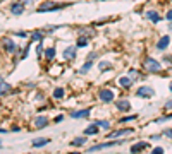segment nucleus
<instances>
[{"mask_svg": "<svg viewBox=\"0 0 172 154\" xmlns=\"http://www.w3.org/2000/svg\"><path fill=\"white\" fill-rule=\"evenodd\" d=\"M85 46H88V38L86 36L78 38V41H76V48H85Z\"/></svg>", "mask_w": 172, "mask_h": 154, "instance_id": "obj_24", "label": "nucleus"}, {"mask_svg": "<svg viewBox=\"0 0 172 154\" xmlns=\"http://www.w3.org/2000/svg\"><path fill=\"white\" fill-rule=\"evenodd\" d=\"M10 91H12L10 84H9V82H3V80H0V98L5 96V94H9Z\"/></svg>", "mask_w": 172, "mask_h": 154, "instance_id": "obj_14", "label": "nucleus"}, {"mask_svg": "<svg viewBox=\"0 0 172 154\" xmlns=\"http://www.w3.org/2000/svg\"><path fill=\"white\" fill-rule=\"evenodd\" d=\"M169 29H170V31H172V21H170V24H169Z\"/></svg>", "mask_w": 172, "mask_h": 154, "instance_id": "obj_43", "label": "nucleus"}, {"mask_svg": "<svg viewBox=\"0 0 172 154\" xmlns=\"http://www.w3.org/2000/svg\"><path fill=\"white\" fill-rule=\"evenodd\" d=\"M88 116H90V108L78 110V111H72L71 113V118H88Z\"/></svg>", "mask_w": 172, "mask_h": 154, "instance_id": "obj_10", "label": "nucleus"}, {"mask_svg": "<svg viewBox=\"0 0 172 154\" xmlns=\"http://www.w3.org/2000/svg\"><path fill=\"white\" fill-rule=\"evenodd\" d=\"M152 152H153V154H162V152H164V149H162V147H155Z\"/></svg>", "mask_w": 172, "mask_h": 154, "instance_id": "obj_34", "label": "nucleus"}, {"mask_svg": "<svg viewBox=\"0 0 172 154\" xmlns=\"http://www.w3.org/2000/svg\"><path fill=\"white\" fill-rule=\"evenodd\" d=\"M64 7H67V5H57L55 2H43V3H40L38 7H36V10L38 12H53V10H60V9H64Z\"/></svg>", "mask_w": 172, "mask_h": 154, "instance_id": "obj_1", "label": "nucleus"}, {"mask_svg": "<svg viewBox=\"0 0 172 154\" xmlns=\"http://www.w3.org/2000/svg\"><path fill=\"white\" fill-rule=\"evenodd\" d=\"M138 116L136 115H131V116H124L122 120H120V123H127V122H133V120H136Z\"/></svg>", "mask_w": 172, "mask_h": 154, "instance_id": "obj_30", "label": "nucleus"}, {"mask_svg": "<svg viewBox=\"0 0 172 154\" xmlns=\"http://www.w3.org/2000/svg\"><path fill=\"white\" fill-rule=\"evenodd\" d=\"M62 57H64V60H74L76 58V46H67L64 50V53H62Z\"/></svg>", "mask_w": 172, "mask_h": 154, "instance_id": "obj_8", "label": "nucleus"}, {"mask_svg": "<svg viewBox=\"0 0 172 154\" xmlns=\"http://www.w3.org/2000/svg\"><path fill=\"white\" fill-rule=\"evenodd\" d=\"M0 147H2V141H0Z\"/></svg>", "mask_w": 172, "mask_h": 154, "instance_id": "obj_45", "label": "nucleus"}, {"mask_svg": "<svg viewBox=\"0 0 172 154\" xmlns=\"http://www.w3.org/2000/svg\"><path fill=\"white\" fill-rule=\"evenodd\" d=\"M31 2H33V0H23V3H24V5H29Z\"/></svg>", "mask_w": 172, "mask_h": 154, "instance_id": "obj_41", "label": "nucleus"}, {"mask_svg": "<svg viewBox=\"0 0 172 154\" xmlns=\"http://www.w3.org/2000/svg\"><path fill=\"white\" fill-rule=\"evenodd\" d=\"M97 134H98V125L97 123H91V125L85 130V135H97Z\"/></svg>", "mask_w": 172, "mask_h": 154, "instance_id": "obj_21", "label": "nucleus"}, {"mask_svg": "<svg viewBox=\"0 0 172 154\" xmlns=\"http://www.w3.org/2000/svg\"><path fill=\"white\" fill-rule=\"evenodd\" d=\"M165 19H167V21H172V9L169 10V12H167V16H165Z\"/></svg>", "mask_w": 172, "mask_h": 154, "instance_id": "obj_35", "label": "nucleus"}, {"mask_svg": "<svg viewBox=\"0 0 172 154\" xmlns=\"http://www.w3.org/2000/svg\"><path fill=\"white\" fill-rule=\"evenodd\" d=\"M172 115H165V116H160V118H157V123H162V122H167V120H170Z\"/></svg>", "mask_w": 172, "mask_h": 154, "instance_id": "obj_32", "label": "nucleus"}, {"mask_svg": "<svg viewBox=\"0 0 172 154\" xmlns=\"http://www.w3.org/2000/svg\"><path fill=\"white\" fill-rule=\"evenodd\" d=\"M50 142V139H36L33 141V147H42V146H47Z\"/></svg>", "mask_w": 172, "mask_h": 154, "instance_id": "obj_23", "label": "nucleus"}, {"mask_svg": "<svg viewBox=\"0 0 172 154\" xmlns=\"http://www.w3.org/2000/svg\"><path fill=\"white\" fill-rule=\"evenodd\" d=\"M131 84H133V79H131V77H120V79H119V86H120V87H126V89H129Z\"/></svg>", "mask_w": 172, "mask_h": 154, "instance_id": "obj_18", "label": "nucleus"}, {"mask_svg": "<svg viewBox=\"0 0 172 154\" xmlns=\"http://www.w3.org/2000/svg\"><path fill=\"white\" fill-rule=\"evenodd\" d=\"M136 96L138 98H152V96H155V91L150 86H141V87H138Z\"/></svg>", "mask_w": 172, "mask_h": 154, "instance_id": "obj_4", "label": "nucleus"}, {"mask_svg": "<svg viewBox=\"0 0 172 154\" xmlns=\"http://www.w3.org/2000/svg\"><path fill=\"white\" fill-rule=\"evenodd\" d=\"M169 45H170V38H169V36H162V38L158 39V43H157V48H158V50H165Z\"/></svg>", "mask_w": 172, "mask_h": 154, "instance_id": "obj_13", "label": "nucleus"}, {"mask_svg": "<svg viewBox=\"0 0 172 154\" xmlns=\"http://www.w3.org/2000/svg\"><path fill=\"white\" fill-rule=\"evenodd\" d=\"M129 134H133V128H120V130L108 134V139H115V137H120V135H129Z\"/></svg>", "mask_w": 172, "mask_h": 154, "instance_id": "obj_9", "label": "nucleus"}, {"mask_svg": "<svg viewBox=\"0 0 172 154\" xmlns=\"http://www.w3.org/2000/svg\"><path fill=\"white\" fill-rule=\"evenodd\" d=\"M164 60H167V62H170V64H172V57H170V55H165V57H164Z\"/></svg>", "mask_w": 172, "mask_h": 154, "instance_id": "obj_39", "label": "nucleus"}, {"mask_svg": "<svg viewBox=\"0 0 172 154\" xmlns=\"http://www.w3.org/2000/svg\"><path fill=\"white\" fill-rule=\"evenodd\" d=\"M129 77L133 80H138V79H141V74H138V70H134V69H133V70H129Z\"/></svg>", "mask_w": 172, "mask_h": 154, "instance_id": "obj_29", "label": "nucleus"}, {"mask_svg": "<svg viewBox=\"0 0 172 154\" xmlns=\"http://www.w3.org/2000/svg\"><path fill=\"white\" fill-rule=\"evenodd\" d=\"M98 98H100L102 103H110L114 101V91L108 89V87H103V89L98 91Z\"/></svg>", "mask_w": 172, "mask_h": 154, "instance_id": "obj_2", "label": "nucleus"}, {"mask_svg": "<svg viewBox=\"0 0 172 154\" xmlns=\"http://www.w3.org/2000/svg\"><path fill=\"white\" fill-rule=\"evenodd\" d=\"M95 57H97V53H90L88 55V60H95Z\"/></svg>", "mask_w": 172, "mask_h": 154, "instance_id": "obj_38", "label": "nucleus"}, {"mask_svg": "<svg viewBox=\"0 0 172 154\" xmlns=\"http://www.w3.org/2000/svg\"><path fill=\"white\" fill-rule=\"evenodd\" d=\"M53 98H55V100H62V98H64V89H62V87H55V89H53Z\"/></svg>", "mask_w": 172, "mask_h": 154, "instance_id": "obj_27", "label": "nucleus"}, {"mask_svg": "<svg viewBox=\"0 0 172 154\" xmlns=\"http://www.w3.org/2000/svg\"><path fill=\"white\" fill-rule=\"evenodd\" d=\"M10 12H12L14 16H23V12H24V3H23V2H14V3H10Z\"/></svg>", "mask_w": 172, "mask_h": 154, "instance_id": "obj_6", "label": "nucleus"}, {"mask_svg": "<svg viewBox=\"0 0 172 154\" xmlns=\"http://www.w3.org/2000/svg\"><path fill=\"white\" fill-rule=\"evenodd\" d=\"M93 123H97L98 127L105 128V130H108V128H110V122H107V120H95Z\"/></svg>", "mask_w": 172, "mask_h": 154, "instance_id": "obj_26", "label": "nucleus"}, {"mask_svg": "<svg viewBox=\"0 0 172 154\" xmlns=\"http://www.w3.org/2000/svg\"><path fill=\"white\" fill-rule=\"evenodd\" d=\"M146 17H148L150 21H152V23H160V19H162V17L158 16V12H155V10H148V12H146Z\"/></svg>", "mask_w": 172, "mask_h": 154, "instance_id": "obj_16", "label": "nucleus"}, {"mask_svg": "<svg viewBox=\"0 0 172 154\" xmlns=\"http://www.w3.org/2000/svg\"><path fill=\"white\" fill-rule=\"evenodd\" d=\"M124 141H108V142H103V144H95L88 149V152H95V151H102V149H107V147H112V146H117V144H122Z\"/></svg>", "mask_w": 172, "mask_h": 154, "instance_id": "obj_3", "label": "nucleus"}, {"mask_svg": "<svg viewBox=\"0 0 172 154\" xmlns=\"http://www.w3.org/2000/svg\"><path fill=\"white\" fill-rule=\"evenodd\" d=\"M35 127L36 128L48 127V118H47V116H36V118H35Z\"/></svg>", "mask_w": 172, "mask_h": 154, "instance_id": "obj_12", "label": "nucleus"}, {"mask_svg": "<svg viewBox=\"0 0 172 154\" xmlns=\"http://www.w3.org/2000/svg\"><path fill=\"white\" fill-rule=\"evenodd\" d=\"M98 70H100V72L112 70V64H110V62H100V64H98Z\"/></svg>", "mask_w": 172, "mask_h": 154, "instance_id": "obj_20", "label": "nucleus"}, {"mask_svg": "<svg viewBox=\"0 0 172 154\" xmlns=\"http://www.w3.org/2000/svg\"><path fill=\"white\" fill-rule=\"evenodd\" d=\"M164 135H165V137H169V139H172V128H167V130L164 132Z\"/></svg>", "mask_w": 172, "mask_h": 154, "instance_id": "obj_33", "label": "nucleus"}, {"mask_svg": "<svg viewBox=\"0 0 172 154\" xmlns=\"http://www.w3.org/2000/svg\"><path fill=\"white\" fill-rule=\"evenodd\" d=\"M31 39H33V41H43V33L38 31V29H36V31H33Z\"/></svg>", "mask_w": 172, "mask_h": 154, "instance_id": "obj_25", "label": "nucleus"}, {"mask_svg": "<svg viewBox=\"0 0 172 154\" xmlns=\"http://www.w3.org/2000/svg\"><path fill=\"white\" fill-rule=\"evenodd\" d=\"M86 141H88L86 135H85V137H76L74 141H71V146H74V147H81V146L86 144Z\"/></svg>", "mask_w": 172, "mask_h": 154, "instance_id": "obj_19", "label": "nucleus"}, {"mask_svg": "<svg viewBox=\"0 0 172 154\" xmlns=\"http://www.w3.org/2000/svg\"><path fill=\"white\" fill-rule=\"evenodd\" d=\"M43 51H45V50H43V45H42V41H40V45L36 46V55L42 58V57H43Z\"/></svg>", "mask_w": 172, "mask_h": 154, "instance_id": "obj_31", "label": "nucleus"}, {"mask_svg": "<svg viewBox=\"0 0 172 154\" xmlns=\"http://www.w3.org/2000/svg\"><path fill=\"white\" fill-rule=\"evenodd\" d=\"M62 120H64V116H62V115H58L57 118H55V123H58V122H62Z\"/></svg>", "mask_w": 172, "mask_h": 154, "instance_id": "obj_40", "label": "nucleus"}, {"mask_svg": "<svg viewBox=\"0 0 172 154\" xmlns=\"http://www.w3.org/2000/svg\"><path fill=\"white\" fill-rule=\"evenodd\" d=\"M170 108H172V100H169L165 103V110H170Z\"/></svg>", "mask_w": 172, "mask_h": 154, "instance_id": "obj_36", "label": "nucleus"}, {"mask_svg": "<svg viewBox=\"0 0 172 154\" xmlns=\"http://www.w3.org/2000/svg\"><path fill=\"white\" fill-rule=\"evenodd\" d=\"M145 67L148 69L150 72H160V64H158L157 60H153L152 57H148V58L145 60Z\"/></svg>", "mask_w": 172, "mask_h": 154, "instance_id": "obj_5", "label": "nucleus"}, {"mask_svg": "<svg viewBox=\"0 0 172 154\" xmlns=\"http://www.w3.org/2000/svg\"><path fill=\"white\" fill-rule=\"evenodd\" d=\"M169 89H170V91H172V82H170V86H169Z\"/></svg>", "mask_w": 172, "mask_h": 154, "instance_id": "obj_44", "label": "nucleus"}, {"mask_svg": "<svg viewBox=\"0 0 172 154\" xmlns=\"http://www.w3.org/2000/svg\"><path fill=\"white\" fill-rule=\"evenodd\" d=\"M146 147H148V142H136V144L131 146V152H140Z\"/></svg>", "mask_w": 172, "mask_h": 154, "instance_id": "obj_15", "label": "nucleus"}, {"mask_svg": "<svg viewBox=\"0 0 172 154\" xmlns=\"http://www.w3.org/2000/svg\"><path fill=\"white\" fill-rule=\"evenodd\" d=\"M3 48H5L9 53H14V51H19L17 50V45L14 43V39H10V38H5L3 39Z\"/></svg>", "mask_w": 172, "mask_h": 154, "instance_id": "obj_7", "label": "nucleus"}, {"mask_svg": "<svg viewBox=\"0 0 172 154\" xmlns=\"http://www.w3.org/2000/svg\"><path fill=\"white\" fill-rule=\"evenodd\" d=\"M16 36H19V38H26V33H24V31H21V33H17Z\"/></svg>", "mask_w": 172, "mask_h": 154, "instance_id": "obj_37", "label": "nucleus"}, {"mask_svg": "<svg viewBox=\"0 0 172 154\" xmlns=\"http://www.w3.org/2000/svg\"><path fill=\"white\" fill-rule=\"evenodd\" d=\"M115 106H117L119 111H129V110H131V103L127 100H119L115 103Z\"/></svg>", "mask_w": 172, "mask_h": 154, "instance_id": "obj_11", "label": "nucleus"}, {"mask_svg": "<svg viewBox=\"0 0 172 154\" xmlns=\"http://www.w3.org/2000/svg\"><path fill=\"white\" fill-rule=\"evenodd\" d=\"M0 134H5V128H0Z\"/></svg>", "mask_w": 172, "mask_h": 154, "instance_id": "obj_42", "label": "nucleus"}, {"mask_svg": "<svg viewBox=\"0 0 172 154\" xmlns=\"http://www.w3.org/2000/svg\"><path fill=\"white\" fill-rule=\"evenodd\" d=\"M91 67H93V60H86L85 64L81 65V69H79V74H86Z\"/></svg>", "mask_w": 172, "mask_h": 154, "instance_id": "obj_22", "label": "nucleus"}, {"mask_svg": "<svg viewBox=\"0 0 172 154\" xmlns=\"http://www.w3.org/2000/svg\"><path fill=\"white\" fill-rule=\"evenodd\" d=\"M55 53H57V51H55V48L52 46V48H47L45 51H43V57H45L48 62H52L53 58H55Z\"/></svg>", "mask_w": 172, "mask_h": 154, "instance_id": "obj_17", "label": "nucleus"}, {"mask_svg": "<svg viewBox=\"0 0 172 154\" xmlns=\"http://www.w3.org/2000/svg\"><path fill=\"white\" fill-rule=\"evenodd\" d=\"M79 33H81V34H85L86 38H91V36L95 34V31H93V29H90V28H83V29H79Z\"/></svg>", "mask_w": 172, "mask_h": 154, "instance_id": "obj_28", "label": "nucleus"}]
</instances>
